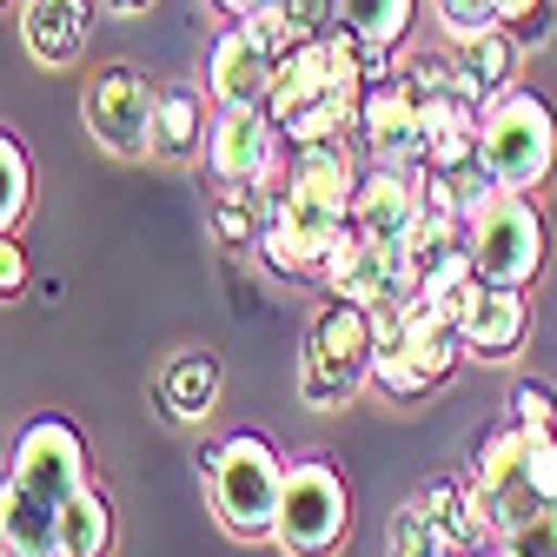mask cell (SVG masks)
Returning a JSON list of instances; mask_svg holds the SVG:
<instances>
[{
	"label": "cell",
	"instance_id": "obj_1",
	"mask_svg": "<svg viewBox=\"0 0 557 557\" xmlns=\"http://www.w3.org/2000/svg\"><path fill=\"white\" fill-rule=\"evenodd\" d=\"M465 484L492 524V537H511L518 524L557 511V432H524V425H505L484 432L471 465H465Z\"/></svg>",
	"mask_w": 557,
	"mask_h": 557
},
{
	"label": "cell",
	"instance_id": "obj_2",
	"mask_svg": "<svg viewBox=\"0 0 557 557\" xmlns=\"http://www.w3.org/2000/svg\"><path fill=\"white\" fill-rule=\"evenodd\" d=\"M372 332H379L372 392H385V398H398V405L432 398V392L465 366V332H458L445 312H432L418 293L372 306Z\"/></svg>",
	"mask_w": 557,
	"mask_h": 557
},
{
	"label": "cell",
	"instance_id": "obj_3",
	"mask_svg": "<svg viewBox=\"0 0 557 557\" xmlns=\"http://www.w3.org/2000/svg\"><path fill=\"white\" fill-rule=\"evenodd\" d=\"M286 451L265 432H226L220 445L199 451V478H206V505H213L220 531L239 544H272L278 531V498H286Z\"/></svg>",
	"mask_w": 557,
	"mask_h": 557
},
{
	"label": "cell",
	"instance_id": "obj_4",
	"mask_svg": "<svg viewBox=\"0 0 557 557\" xmlns=\"http://www.w3.org/2000/svg\"><path fill=\"white\" fill-rule=\"evenodd\" d=\"M265 113H272V126H278V139H286V147L352 139V113H359V100L338 87L332 34L286 40V53H278V74H272V94H265Z\"/></svg>",
	"mask_w": 557,
	"mask_h": 557
},
{
	"label": "cell",
	"instance_id": "obj_5",
	"mask_svg": "<svg viewBox=\"0 0 557 557\" xmlns=\"http://www.w3.org/2000/svg\"><path fill=\"white\" fill-rule=\"evenodd\" d=\"M478 160L498 186L544 193L557 180V107L537 87H505L478 107Z\"/></svg>",
	"mask_w": 557,
	"mask_h": 557
},
{
	"label": "cell",
	"instance_id": "obj_6",
	"mask_svg": "<svg viewBox=\"0 0 557 557\" xmlns=\"http://www.w3.org/2000/svg\"><path fill=\"white\" fill-rule=\"evenodd\" d=\"M465 252L484 286H537V272L550 259V226L537 213V193L484 186L465 213Z\"/></svg>",
	"mask_w": 557,
	"mask_h": 557
},
{
	"label": "cell",
	"instance_id": "obj_7",
	"mask_svg": "<svg viewBox=\"0 0 557 557\" xmlns=\"http://www.w3.org/2000/svg\"><path fill=\"white\" fill-rule=\"evenodd\" d=\"M372 352H379V332L366 306H345L325 299L299 338V398L312 411H345L366 385H372Z\"/></svg>",
	"mask_w": 557,
	"mask_h": 557
},
{
	"label": "cell",
	"instance_id": "obj_8",
	"mask_svg": "<svg viewBox=\"0 0 557 557\" xmlns=\"http://www.w3.org/2000/svg\"><path fill=\"white\" fill-rule=\"evenodd\" d=\"M352 537V484L332 451H306L286 465V498H278L272 544L286 557H338Z\"/></svg>",
	"mask_w": 557,
	"mask_h": 557
},
{
	"label": "cell",
	"instance_id": "obj_9",
	"mask_svg": "<svg viewBox=\"0 0 557 557\" xmlns=\"http://www.w3.org/2000/svg\"><path fill=\"white\" fill-rule=\"evenodd\" d=\"M153 107H160V87H153V74H139L133 60L94 66L87 87H81V120L100 139V153H113V160H147L153 153Z\"/></svg>",
	"mask_w": 557,
	"mask_h": 557
},
{
	"label": "cell",
	"instance_id": "obj_10",
	"mask_svg": "<svg viewBox=\"0 0 557 557\" xmlns=\"http://www.w3.org/2000/svg\"><path fill=\"white\" fill-rule=\"evenodd\" d=\"M286 40L293 34L278 21V8H252V14L226 21V34L206 53V94H213V107H265Z\"/></svg>",
	"mask_w": 557,
	"mask_h": 557
},
{
	"label": "cell",
	"instance_id": "obj_11",
	"mask_svg": "<svg viewBox=\"0 0 557 557\" xmlns=\"http://www.w3.org/2000/svg\"><path fill=\"white\" fill-rule=\"evenodd\" d=\"M8 478L21 484V492H34L40 505H66L87 484V438L74 418H60V411H40L21 425L14 438V458H8Z\"/></svg>",
	"mask_w": 557,
	"mask_h": 557
},
{
	"label": "cell",
	"instance_id": "obj_12",
	"mask_svg": "<svg viewBox=\"0 0 557 557\" xmlns=\"http://www.w3.org/2000/svg\"><path fill=\"white\" fill-rule=\"evenodd\" d=\"M286 139H278L265 107H213V126H206V173L213 186H259L286 166Z\"/></svg>",
	"mask_w": 557,
	"mask_h": 557
},
{
	"label": "cell",
	"instance_id": "obj_13",
	"mask_svg": "<svg viewBox=\"0 0 557 557\" xmlns=\"http://www.w3.org/2000/svg\"><path fill=\"white\" fill-rule=\"evenodd\" d=\"M418 220H425V166L366 160L359 193H352V233L372 246H411Z\"/></svg>",
	"mask_w": 557,
	"mask_h": 557
},
{
	"label": "cell",
	"instance_id": "obj_14",
	"mask_svg": "<svg viewBox=\"0 0 557 557\" xmlns=\"http://www.w3.org/2000/svg\"><path fill=\"white\" fill-rule=\"evenodd\" d=\"M352 139L366 160H385V166H425V133H418V100L405 94V81H372L359 94V113H352Z\"/></svg>",
	"mask_w": 557,
	"mask_h": 557
},
{
	"label": "cell",
	"instance_id": "obj_15",
	"mask_svg": "<svg viewBox=\"0 0 557 557\" xmlns=\"http://www.w3.org/2000/svg\"><path fill=\"white\" fill-rule=\"evenodd\" d=\"M531 286H478L471 312H465V359H484V366H505L518 359L524 345H531Z\"/></svg>",
	"mask_w": 557,
	"mask_h": 557
},
{
	"label": "cell",
	"instance_id": "obj_16",
	"mask_svg": "<svg viewBox=\"0 0 557 557\" xmlns=\"http://www.w3.org/2000/svg\"><path fill=\"white\" fill-rule=\"evenodd\" d=\"M94 8L100 0H21V47L34 66L47 74H66L94 34Z\"/></svg>",
	"mask_w": 557,
	"mask_h": 557
},
{
	"label": "cell",
	"instance_id": "obj_17",
	"mask_svg": "<svg viewBox=\"0 0 557 557\" xmlns=\"http://www.w3.org/2000/svg\"><path fill=\"white\" fill-rule=\"evenodd\" d=\"M418 133H425V166L432 173L465 180L478 166V100H465L458 87L418 100Z\"/></svg>",
	"mask_w": 557,
	"mask_h": 557
},
{
	"label": "cell",
	"instance_id": "obj_18",
	"mask_svg": "<svg viewBox=\"0 0 557 557\" xmlns=\"http://www.w3.org/2000/svg\"><path fill=\"white\" fill-rule=\"evenodd\" d=\"M451 60H458V94L465 100H492L505 87H518V66H524V47L505 34V27H478L465 40H451Z\"/></svg>",
	"mask_w": 557,
	"mask_h": 557
},
{
	"label": "cell",
	"instance_id": "obj_19",
	"mask_svg": "<svg viewBox=\"0 0 557 557\" xmlns=\"http://www.w3.org/2000/svg\"><path fill=\"white\" fill-rule=\"evenodd\" d=\"M0 557H60V511L0 478Z\"/></svg>",
	"mask_w": 557,
	"mask_h": 557
},
{
	"label": "cell",
	"instance_id": "obj_20",
	"mask_svg": "<svg viewBox=\"0 0 557 557\" xmlns=\"http://www.w3.org/2000/svg\"><path fill=\"white\" fill-rule=\"evenodd\" d=\"M220 405V352H180L160 372V411L173 425H206Z\"/></svg>",
	"mask_w": 557,
	"mask_h": 557
},
{
	"label": "cell",
	"instance_id": "obj_21",
	"mask_svg": "<svg viewBox=\"0 0 557 557\" xmlns=\"http://www.w3.org/2000/svg\"><path fill=\"white\" fill-rule=\"evenodd\" d=\"M206 126H213V94H199V87H160V107H153V153L160 160L206 153Z\"/></svg>",
	"mask_w": 557,
	"mask_h": 557
},
{
	"label": "cell",
	"instance_id": "obj_22",
	"mask_svg": "<svg viewBox=\"0 0 557 557\" xmlns=\"http://www.w3.org/2000/svg\"><path fill=\"white\" fill-rule=\"evenodd\" d=\"M60 557H113V492L107 484H81L60 505Z\"/></svg>",
	"mask_w": 557,
	"mask_h": 557
},
{
	"label": "cell",
	"instance_id": "obj_23",
	"mask_svg": "<svg viewBox=\"0 0 557 557\" xmlns=\"http://www.w3.org/2000/svg\"><path fill=\"white\" fill-rule=\"evenodd\" d=\"M425 511L438 518V531H445V544H451V557L458 550H484V544H498L492 537V524H484V511H478V498H471V484L465 478H432L425 492Z\"/></svg>",
	"mask_w": 557,
	"mask_h": 557
},
{
	"label": "cell",
	"instance_id": "obj_24",
	"mask_svg": "<svg viewBox=\"0 0 557 557\" xmlns=\"http://www.w3.org/2000/svg\"><path fill=\"white\" fill-rule=\"evenodd\" d=\"M411 21H418V0H338V27L372 47H392V53L405 47Z\"/></svg>",
	"mask_w": 557,
	"mask_h": 557
},
{
	"label": "cell",
	"instance_id": "obj_25",
	"mask_svg": "<svg viewBox=\"0 0 557 557\" xmlns=\"http://www.w3.org/2000/svg\"><path fill=\"white\" fill-rule=\"evenodd\" d=\"M27 213H34V160L21 147V133L0 126V233H21Z\"/></svg>",
	"mask_w": 557,
	"mask_h": 557
},
{
	"label": "cell",
	"instance_id": "obj_26",
	"mask_svg": "<svg viewBox=\"0 0 557 557\" xmlns=\"http://www.w3.org/2000/svg\"><path fill=\"white\" fill-rule=\"evenodd\" d=\"M385 557H451L438 518L425 511V498H418V492L392 511V524H385Z\"/></svg>",
	"mask_w": 557,
	"mask_h": 557
},
{
	"label": "cell",
	"instance_id": "obj_27",
	"mask_svg": "<svg viewBox=\"0 0 557 557\" xmlns=\"http://www.w3.org/2000/svg\"><path fill=\"white\" fill-rule=\"evenodd\" d=\"M398 81L411 100H432V94H451L458 87V60H451V40H425V47H398Z\"/></svg>",
	"mask_w": 557,
	"mask_h": 557
},
{
	"label": "cell",
	"instance_id": "obj_28",
	"mask_svg": "<svg viewBox=\"0 0 557 557\" xmlns=\"http://www.w3.org/2000/svg\"><path fill=\"white\" fill-rule=\"evenodd\" d=\"M220 246H239V252H259V206H252V186H213V206H206Z\"/></svg>",
	"mask_w": 557,
	"mask_h": 557
},
{
	"label": "cell",
	"instance_id": "obj_29",
	"mask_svg": "<svg viewBox=\"0 0 557 557\" xmlns=\"http://www.w3.org/2000/svg\"><path fill=\"white\" fill-rule=\"evenodd\" d=\"M498 27H505L524 53H537V47L550 40V27H557V0H498Z\"/></svg>",
	"mask_w": 557,
	"mask_h": 557
},
{
	"label": "cell",
	"instance_id": "obj_30",
	"mask_svg": "<svg viewBox=\"0 0 557 557\" xmlns=\"http://www.w3.org/2000/svg\"><path fill=\"white\" fill-rule=\"evenodd\" d=\"M505 418H511V425H524V432H557V392L544 379H518L505 392Z\"/></svg>",
	"mask_w": 557,
	"mask_h": 557
},
{
	"label": "cell",
	"instance_id": "obj_31",
	"mask_svg": "<svg viewBox=\"0 0 557 557\" xmlns=\"http://www.w3.org/2000/svg\"><path fill=\"white\" fill-rule=\"evenodd\" d=\"M432 21L445 27V40H465L478 27H498V0H432Z\"/></svg>",
	"mask_w": 557,
	"mask_h": 557
},
{
	"label": "cell",
	"instance_id": "obj_32",
	"mask_svg": "<svg viewBox=\"0 0 557 557\" xmlns=\"http://www.w3.org/2000/svg\"><path fill=\"white\" fill-rule=\"evenodd\" d=\"M278 21H286L293 40H312V34H332L338 27V0H272Z\"/></svg>",
	"mask_w": 557,
	"mask_h": 557
},
{
	"label": "cell",
	"instance_id": "obj_33",
	"mask_svg": "<svg viewBox=\"0 0 557 557\" xmlns=\"http://www.w3.org/2000/svg\"><path fill=\"white\" fill-rule=\"evenodd\" d=\"M505 544V557H557V511H544V518H531V524H518L511 537H498Z\"/></svg>",
	"mask_w": 557,
	"mask_h": 557
},
{
	"label": "cell",
	"instance_id": "obj_34",
	"mask_svg": "<svg viewBox=\"0 0 557 557\" xmlns=\"http://www.w3.org/2000/svg\"><path fill=\"white\" fill-rule=\"evenodd\" d=\"M34 286V265H27V246L14 233H0V299H21Z\"/></svg>",
	"mask_w": 557,
	"mask_h": 557
},
{
	"label": "cell",
	"instance_id": "obj_35",
	"mask_svg": "<svg viewBox=\"0 0 557 557\" xmlns=\"http://www.w3.org/2000/svg\"><path fill=\"white\" fill-rule=\"evenodd\" d=\"M160 0H100V14H120V21H133V14H153Z\"/></svg>",
	"mask_w": 557,
	"mask_h": 557
},
{
	"label": "cell",
	"instance_id": "obj_36",
	"mask_svg": "<svg viewBox=\"0 0 557 557\" xmlns=\"http://www.w3.org/2000/svg\"><path fill=\"white\" fill-rule=\"evenodd\" d=\"M206 8H220L226 21H239V14H252V8H272V0H206Z\"/></svg>",
	"mask_w": 557,
	"mask_h": 557
},
{
	"label": "cell",
	"instance_id": "obj_37",
	"mask_svg": "<svg viewBox=\"0 0 557 557\" xmlns=\"http://www.w3.org/2000/svg\"><path fill=\"white\" fill-rule=\"evenodd\" d=\"M458 557H505V544H484V550H458Z\"/></svg>",
	"mask_w": 557,
	"mask_h": 557
},
{
	"label": "cell",
	"instance_id": "obj_38",
	"mask_svg": "<svg viewBox=\"0 0 557 557\" xmlns=\"http://www.w3.org/2000/svg\"><path fill=\"white\" fill-rule=\"evenodd\" d=\"M0 8H8V0H0Z\"/></svg>",
	"mask_w": 557,
	"mask_h": 557
}]
</instances>
